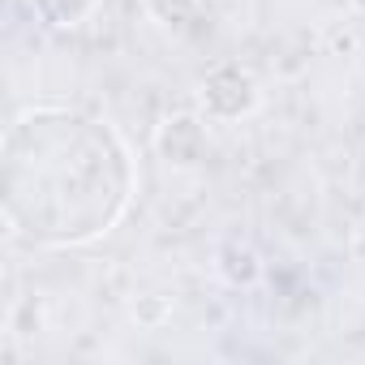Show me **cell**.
<instances>
[{"label": "cell", "instance_id": "1", "mask_svg": "<svg viewBox=\"0 0 365 365\" xmlns=\"http://www.w3.org/2000/svg\"><path fill=\"white\" fill-rule=\"evenodd\" d=\"M133 198V159L108 120L26 108L5 138V211L31 245H86Z\"/></svg>", "mask_w": 365, "mask_h": 365}]
</instances>
